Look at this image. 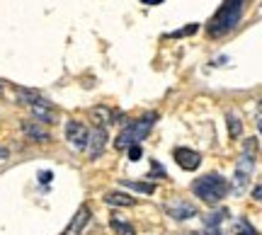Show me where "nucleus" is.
<instances>
[{
  "label": "nucleus",
  "mask_w": 262,
  "mask_h": 235,
  "mask_svg": "<svg viewBox=\"0 0 262 235\" xmlns=\"http://www.w3.org/2000/svg\"><path fill=\"white\" fill-rule=\"evenodd\" d=\"M124 187L134 189V192H141V194H153L156 192V184L153 182H134V179H122Z\"/></svg>",
  "instance_id": "nucleus-16"
},
{
  "label": "nucleus",
  "mask_w": 262,
  "mask_h": 235,
  "mask_svg": "<svg viewBox=\"0 0 262 235\" xmlns=\"http://www.w3.org/2000/svg\"><path fill=\"white\" fill-rule=\"evenodd\" d=\"M32 114L37 116V122H44V124H56V107L49 102L47 97L37 100L34 104H29Z\"/></svg>",
  "instance_id": "nucleus-8"
},
{
  "label": "nucleus",
  "mask_w": 262,
  "mask_h": 235,
  "mask_svg": "<svg viewBox=\"0 0 262 235\" xmlns=\"http://www.w3.org/2000/svg\"><path fill=\"white\" fill-rule=\"evenodd\" d=\"M255 151H257V138H250L245 143L241 158L235 162V172H233V192L235 194H243L248 184H250V177L255 172Z\"/></svg>",
  "instance_id": "nucleus-4"
},
{
  "label": "nucleus",
  "mask_w": 262,
  "mask_h": 235,
  "mask_svg": "<svg viewBox=\"0 0 262 235\" xmlns=\"http://www.w3.org/2000/svg\"><path fill=\"white\" fill-rule=\"evenodd\" d=\"M90 223V208L88 206H80L78 208V214L73 216V221L66 226V230L61 235H80L83 233V228Z\"/></svg>",
  "instance_id": "nucleus-10"
},
{
  "label": "nucleus",
  "mask_w": 262,
  "mask_h": 235,
  "mask_svg": "<svg viewBox=\"0 0 262 235\" xmlns=\"http://www.w3.org/2000/svg\"><path fill=\"white\" fill-rule=\"evenodd\" d=\"M165 211H168L170 218H175V221H189V218L196 216V206L194 204H189L185 199H172L165 204Z\"/></svg>",
  "instance_id": "nucleus-5"
},
{
  "label": "nucleus",
  "mask_w": 262,
  "mask_h": 235,
  "mask_svg": "<svg viewBox=\"0 0 262 235\" xmlns=\"http://www.w3.org/2000/svg\"><path fill=\"white\" fill-rule=\"evenodd\" d=\"M66 141L71 143L75 151H83L85 143H88V129H85V124L71 119V122L66 124Z\"/></svg>",
  "instance_id": "nucleus-6"
},
{
  "label": "nucleus",
  "mask_w": 262,
  "mask_h": 235,
  "mask_svg": "<svg viewBox=\"0 0 262 235\" xmlns=\"http://www.w3.org/2000/svg\"><path fill=\"white\" fill-rule=\"evenodd\" d=\"M141 3H143V5H160L163 0H141Z\"/></svg>",
  "instance_id": "nucleus-26"
},
{
  "label": "nucleus",
  "mask_w": 262,
  "mask_h": 235,
  "mask_svg": "<svg viewBox=\"0 0 262 235\" xmlns=\"http://www.w3.org/2000/svg\"><path fill=\"white\" fill-rule=\"evenodd\" d=\"M104 204H110V206H134L136 199H131L129 194H122V192H107Z\"/></svg>",
  "instance_id": "nucleus-14"
},
{
  "label": "nucleus",
  "mask_w": 262,
  "mask_h": 235,
  "mask_svg": "<svg viewBox=\"0 0 262 235\" xmlns=\"http://www.w3.org/2000/svg\"><path fill=\"white\" fill-rule=\"evenodd\" d=\"M260 194H262V189H260V184L253 189V197H255V201H260Z\"/></svg>",
  "instance_id": "nucleus-25"
},
{
  "label": "nucleus",
  "mask_w": 262,
  "mask_h": 235,
  "mask_svg": "<svg viewBox=\"0 0 262 235\" xmlns=\"http://www.w3.org/2000/svg\"><path fill=\"white\" fill-rule=\"evenodd\" d=\"M228 216H231V214H228V208H219V211H214V214H209V216L204 218L206 230H219L221 223H224Z\"/></svg>",
  "instance_id": "nucleus-15"
},
{
  "label": "nucleus",
  "mask_w": 262,
  "mask_h": 235,
  "mask_svg": "<svg viewBox=\"0 0 262 235\" xmlns=\"http://www.w3.org/2000/svg\"><path fill=\"white\" fill-rule=\"evenodd\" d=\"M175 162H178L182 170H196L202 165V155L192 148H175Z\"/></svg>",
  "instance_id": "nucleus-9"
},
{
  "label": "nucleus",
  "mask_w": 262,
  "mask_h": 235,
  "mask_svg": "<svg viewBox=\"0 0 262 235\" xmlns=\"http://www.w3.org/2000/svg\"><path fill=\"white\" fill-rule=\"evenodd\" d=\"M15 95H17V100L22 104H34L37 102V100H41V95L37 92V90H27V87H17V90H15Z\"/></svg>",
  "instance_id": "nucleus-17"
},
{
  "label": "nucleus",
  "mask_w": 262,
  "mask_h": 235,
  "mask_svg": "<svg viewBox=\"0 0 262 235\" xmlns=\"http://www.w3.org/2000/svg\"><path fill=\"white\" fill-rule=\"evenodd\" d=\"M51 182V172H41V184H49Z\"/></svg>",
  "instance_id": "nucleus-24"
},
{
  "label": "nucleus",
  "mask_w": 262,
  "mask_h": 235,
  "mask_svg": "<svg viewBox=\"0 0 262 235\" xmlns=\"http://www.w3.org/2000/svg\"><path fill=\"white\" fill-rule=\"evenodd\" d=\"M95 116H100V124H114V119L119 116V112H112L107 107H97L95 109Z\"/></svg>",
  "instance_id": "nucleus-18"
},
{
  "label": "nucleus",
  "mask_w": 262,
  "mask_h": 235,
  "mask_svg": "<svg viewBox=\"0 0 262 235\" xmlns=\"http://www.w3.org/2000/svg\"><path fill=\"white\" fill-rule=\"evenodd\" d=\"M150 177H165V170L158 160H150Z\"/></svg>",
  "instance_id": "nucleus-21"
},
{
  "label": "nucleus",
  "mask_w": 262,
  "mask_h": 235,
  "mask_svg": "<svg viewBox=\"0 0 262 235\" xmlns=\"http://www.w3.org/2000/svg\"><path fill=\"white\" fill-rule=\"evenodd\" d=\"M158 122V114H146V116H141L139 122H131L126 124L122 129V133L117 136V141H114V148L117 151H126L131 146H141V141L146 138L153 129V124Z\"/></svg>",
  "instance_id": "nucleus-2"
},
{
  "label": "nucleus",
  "mask_w": 262,
  "mask_h": 235,
  "mask_svg": "<svg viewBox=\"0 0 262 235\" xmlns=\"http://www.w3.org/2000/svg\"><path fill=\"white\" fill-rule=\"evenodd\" d=\"M110 226H112V230L117 235H136V228L131 226V223L124 216H117V214L110 218Z\"/></svg>",
  "instance_id": "nucleus-13"
},
{
  "label": "nucleus",
  "mask_w": 262,
  "mask_h": 235,
  "mask_svg": "<svg viewBox=\"0 0 262 235\" xmlns=\"http://www.w3.org/2000/svg\"><path fill=\"white\" fill-rule=\"evenodd\" d=\"M228 189H231V184H228L221 175H216V172L204 175V177H199L192 182V192L196 194V199H202V201L211 204V206L219 204L221 199H226Z\"/></svg>",
  "instance_id": "nucleus-3"
},
{
  "label": "nucleus",
  "mask_w": 262,
  "mask_h": 235,
  "mask_svg": "<svg viewBox=\"0 0 262 235\" xmlns=\"http://www.w3.org/2000/svg\"><path fill=\"white\" fill-rule=\"evenodd\" d=\"M8 158V151H5V148H0V160H5Z\"/></svg>",
  "instance_id": "nucleus-27"
},
{
  "label": "nucleus",
  "mask_w": 262,
  "mask_h": 235,
  "mask_svg": "<svg viewBox=\"0 0 262 235\" xmlns=\"http://www.w3.org/2000/svg\"><path fill=\"white\" fill-rule=\"evenodd\" d=\"M245 3L248 0H224V5L219 8V12L206 25L209 34L219 39V37H224V34H228L231 29H235V25L241 22V17H243V12H245Z\"/></svg>",
  "instance_id": "nucleus-1"
},
{
  "label": "nucleus",
  "mask_w": 262,
  "mask_h": 235,
  "mask_svg": "<svg viewBox=\"0 0 262 235\" xmlns=\"http://www.w3.org/2000/svg\"><path fill=\"white\" fill-rule=\"evenodd\" d=\"M129 158L134 160V162L141 158V146H131V148H129Z\"/></svg>",
  "instance_id": "nucleus-22"
},
{
  "label": "nucleus",
  "mask_w": 262,
  "mask_h": 235,
  "mask_svg": "<svg viewBox=\"0 0 262 235\" xmlns=\"http://www.w3.org/2000/svg\"><path fill=\"white\" fill-rule=\"evenodd\" d=\"M228 235H260V233L250 226V221H245V218H233L231 226H228Z\"/></svg>",
  "instance_id": "nucleus-12"
},
{
  "label": "nucleus",
  "mask_w": 262,
  "mask_h": 235,
  "mask_svg": "<svg viewBox=\"0 0 262 235\" xmlns=\"http://www.w3.org/2000/svg\"><path fill=\"white\" fill-rule=\"evenodd\" d=\"M241 131H243V124H241V119H238L235 114H228V133H231V138H238V136H241Z\"/></svg>",
  "instance_id": "nucleus-19"
},
{
  "label": "nucleus",
  "mask_w": 262,
  "mask_h": 235,
  "mask_svg": "<svg viewBox=\"0 0 262 235\" xmlns=\"http://www.w3.org/2000/svg\"><path fill=\"white\" fill-rule=\"evenodd\" d=\"M196 29H199V25H194V22H192V25H187V27L185 29H178V32H172V34H170V37H187V34H194Z\"/></svg>",
  "instance_id": "nucleus-20"
},
{
  "label": "nucleus",
  "mask_w": 262,
  "mask_h": 235,
  "mask_svg": "<svg viewBox=\"0 0 262 235\" xmlns=\"http://www.w3.org/2000/svg\"><path fill=\"white\" fill-rule=\"evenodd\" d=\"M104 146H107V131H104L102 126H97L95 131H88V143H85V148L90 153V158L93 160L100 158L104 153Z\"/></svg>",
  "instance_id": "nucleus-7"
},
{
  "label": "nucleus",
  "mask_w": 262,
  "mask_h": 235,
  "mask_svg": "<svg viewBox=\"0 0 262 235\" xmlns=\"http://www.w3.org/2000/svg\"><path fill=\"white\" fill-rule=\"evenodd\" d=\"M22 131H25V136H29V138H34V141H39V143H49V141H51L49 131H44L37 122H22Z\"/></svg>",
  "instance_id": "nucleus-11"
},
{
  "label": "nucleus",
  "mask_w": 262,
  "mask_h": 235,
  "mask_svg": "<svg viewBox=\"0 0 262 235\" xmlns=\"http://www.w3.org/2000/svg\"><path fill=\"white\" fill-rule=\"evenodd\" d=\"M187 235H221L219 230H194V233H187Z\"/></svg>",
  "instance_id": "nucleus-23"
}]
</instances>
